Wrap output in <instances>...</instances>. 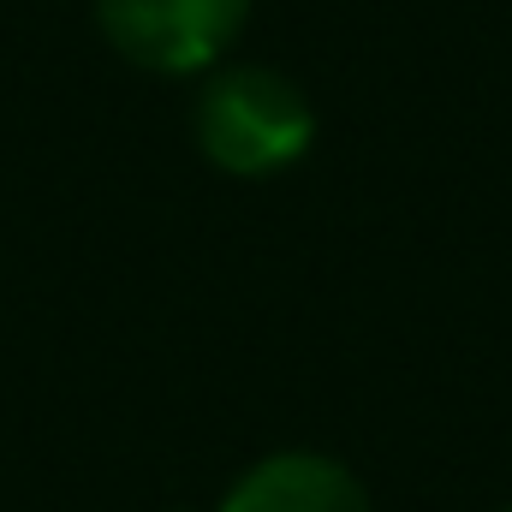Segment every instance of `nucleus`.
<instances>
[{
  "instance_id": "obj_1",
  "label": "nucleus",
  "mask_w": 512,
  "mask_h": 512,
  "mask_svg": "<svg viewBox=\"0 0 512 512\" xmlns=\"http://www.w3.org/2000/svg\"><path fill=\"white\" fill-rule=\"evenodd\" d=\"M197 143L221 173L268 179L316 143L310 96L274 66H221L197 96Z\"/></svg>"
},
{
  "instance_id": "obj_4",
  "label": "nucleus",
  "mask_w": 512,
  "mask_h": 512,
  "mask_svg": "<svg viewBox=\"0 0 512 512\" xmlns=\"http://www.w3.org/2000/svg\"><path fill=\"white\" fill-rule=\"evenodd\" d=\"M507 512H512V507H507Z\"/></svg>"
},
{
  "instance_id": "obj_3",
  "label": "nucleus",
  "mask_w": 512,
  "mask_h": 512,
  "mask_svg": "<svg viewBox=\"0 0 512 512\" xmlns=\"http://www.w3.org/2000/svg\"><path fill=\"white\" fill-rule=\"evenodd\" d=\"M221 512H370V495L328 453H274L227 489Z\"/></svg>"
},
{
  "instance_id": "obj_2",
  "label": "nucleus",
  "mask_w": 512,
  "mask_h": 512,
  "mask_svg": "<svg viewBox=\"0 0 512 512\" xmlns=\"http://www.w3.org/2000/svg\"><path fill=\"white\" fill-rule=\"evenodd\" d=\"M102 36L143 72H203L245 30L251 0H96Z\"/></svg>"
}]
</instances>
